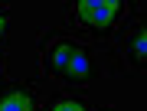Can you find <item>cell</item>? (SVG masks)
Masks as SVG:
<instances>
[{
    "label": "cell",
    "mask_w": 147,
    "mask_h": 111,
    "mask_svg": "<svg viewBox=\"0 0 147 111\" xmlns=\"http://www.w3.org/2000/svg\"><path fill=\"white\" fill-rule=\"evenodd\" d=\"M42 105L39 82H7L0 88V111H33Z\"/></svg>",
    "instance_id": "cell-4"
},
{
    "label": "cell",
    "mask_w": 147,
    "mask_h": 111,
    "mask_svg": "<svg viewBox=\"0 0 147 111\" xmlns=\"http://www.w3.org/2000/svg\"><path fill=\"white\" fill-rule=\"evenodd\" d=\"M46 111H105V108L92 105V98L85 91H72V95H59L56 101H49Z\"/></svg>",
    "instance_id": "cell-6"
},
{
    "label": "cell",
    "mask_w": 147,
    "mask_h": 111,
    "mask_svg": "<svg viewBox=\"0 0 147 111\" xmlns=\"http://www.w3.org/2000/svg\"><path fill=\"white\" fill-rule=\"evenodd\" d=\"M98 75H101V52L82 42V46L72 52L69 65L62 69L59 82H62V88H69V91H79V88H85L88 82H95Z\"/></svg>",
    "instance_id": "cell-3"
},
{
    "label": "cell",
    "mask_w": 147,
    "mask_h": 111,
    "mask_svg": "<svg viewBox=\"0 0 147 111\" xmlns=\"http://www.w3.org/2000/svg\"><path fill=\"white\" fill-rule=\"evenodd\" d=\"M7 85V59H3V49H0V88Z\"/></svg>",
    "instance_id": "cell-8"
},
{
    "label": "cell",
    "mask_w": 147,
    "mask_h": 111,
    "mask_svg": "<svg viewBox=\"0 0 147 111\" xmlns=\"http://www.w3.org/2000/svg\"><path fill=\"white\" fill-rule=\"evenodd\" d=\"M124 16H127L124 0H82L69 7V26L85 30L92 36H115Z\"/></svg>",
    "instance_id": "cell-1"
},
{
    "label": "cell",
    "mask_w": 147,
    "mask_h": 111,
    "mask_svg": "<svg viewBox=\"0 0 147 111\" xmlns=\"http://www.w3.org/2000/svg\"><path fill=\"white\" fill-rule=\"evenodd\" d=\"M7 33H10V7H0V49L7 46Z\"/></svg>",
    "instance_id": "cell-7"
},
{
    "label": "cell",
    "mask_w": 147,
    "mask_h": 111,
    "mask_svg": "<svg viewBox=\"0 0 147 111\" xmlns=\"http://www.w3.org/2000/svg\"><path fill=\"white\" fill-rule=\"evenodd\" d=\"M105 111H115V108H105Z\"/></svg>",
    "instance_id": "cell-9"
},
{
    "label": "cell",
    "mask_w": 147,
    "mask_h": 111,
    "mask_svg": "<svg viewBox=\"0 0 147 111\" xmlns=\"http://www.w3.org/2000/svg\"><path fill=\"white\" fill-rule=\"evenodd\" d=\"M82 46V39L69 36V33L49 30L46 36L39 39V65H42V79H59L62 69L69 65L72 52Z\"/></svg>",
    "instance_id": "cell-2"
},
{
    "label": "cell",
    "mask_w": 147,
    "mask_h": 111,
    "mask_svg": "<svg viewBox=\"0 0 147 111\" xmlns=\"http://www.w3.org/2000/svg\"><path fill=\"white\" fill-rule=\"evenodd\" d=\"M144 65H147V33L137 23L134 36L127 33V42H124V72H144Z\"/></svg>",
    "instance_id": "cell-5"
}]
</instances>
